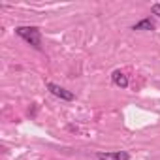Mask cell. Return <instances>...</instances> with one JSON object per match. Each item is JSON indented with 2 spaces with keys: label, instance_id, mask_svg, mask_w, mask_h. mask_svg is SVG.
I'll return each mask as SVG.
<instances>
[{
  "label": "cell",
  "instance_id": "obj_1",
  "mask_svg": "<svg viewBox=\"0 0 160 160\" xmlns=\"http://www.w3.org/2000/svg\"><path fill=\"white\" fill-rule=\"evenodd\" d=\"M15 34L19 38H23L28 45H32L36 51H42V32L38 27H17L15 28Z\"/></svg>",
  "mask_w": 160,
  "mask_h": 160
},
{
  "label": "cell",
  "instance_id": "obj_2",
  "mask_svg": "<svg viewBox=\"0 0 160 160\" xmlns=\"http://www.w3.org/2000/svg\"><path fill=\"white\" fill-rule=\"evenodd\" d=\"M45 87H47V91H49L53 96H57V98H60V100H64V102H72V100H75V94H73L72 91H68V89H64V87L53 83V81H47Z\"/></svg>",
  "mask_w": 160,
  "mask_h": 160
},
{
  "label": "cell",
  "instance_id": "obj_3",
  "mask_svg": "<svg viewBox=\"0 0 160 160\" xmlns=\"http://www.w3.org/2000/svg\"><path fill=\"white\" fill-rule=\"evenodd\" d=\"M96 158L98 160H130V154L126 151H98L96 152Z\"/></svg>",
  "mask_w": 160,
  "mask_h": 160
},
{
  "label": "cell",
  "instance_id": "obj_4",
  "mask_svg": "<svg viewBox=\"0 0 160 160\" xmlns=\"http://www.w3.org/2000/svg\"><path fill=\"white\" fill-rule=\"evenodd\" d=\"M111 81H113L115 87H121V89H128V85H130L128 75H126L124 72H121V70H115V72L111 73Z\"/></svg>",
  "mask_w": 160,
  "mask_h": 160
},
{
  "label": "cell",
  "instance_id": "obj_5",
  "mask_svg": "<svg viewBox=\"0 0 160 160\" xmlns=\"http://www.w3.org/2000/svg\"><path fill=\"white\" fill-rule=\"evenodd\" d=\"M132 30H154V21L151 17H145L132 25Z\"/></svg>",
  "mask_w": 160,
  "mask_h": 160
},
{
  "label": "cell",
  "instance_id": "obj_6",
  "mask_svg": "<svg viewBox=\"0 0 160 160\" xmlns=\"http://www.w3.org/2000/svg\"><path fill=\"white\" fill-rule=\"evenodd\" d=\"M151 13H152V15H156V17H160V4H158V2L151 6Z\"/></svg>",
  "mask_w": 160,
  "mask_h": 160
}]
</instances>
